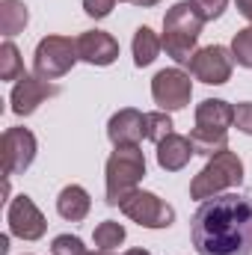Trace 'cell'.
Returning a JSON list of instances; mask_svg holds the SVG:
<instances>
[{
	"instance_id": "cell-1",
	"label": "cell",
	"mask_w": 252,
	"mask_h": 255,
	"mask_svg": "<svg viewBox=\"0 0 252 255\" xmlns=\"http://www.w3.org/2000/svg\"><path fill=\"white\" fill-rule=\"evenodd\" d=\"M190 238L199 255H252V196L220 193L202 202Z\"/></svg>"
},
{
	"instance_id": "cell-2",
	"label": "cell",
	"mask_w": 252,
	"mask_h": 255,
	"mask_svg": "<svg viewBox=\"0 0 252 255\" xmlns=\"http://www.w3.org/2000/svg\"><path fill=\"white\" fill-rule=\"evenodd\" d=\"M205 18L199 15V9L193 6V0L175 3L166 15H163V51L166 57H172L178 65H190L196 54V42L202 33Z\"/></svg>"
},
{
	"instance_id": "cell-3",
	"label": "cell",
	"mask_w": 252,
	"mask_h": 255,
	"mask_svg": "<svg viewBox=\"0 0 252 255\" xmlns=\"http://www.w3.org/2000/svg\"><path fill=\"white\" fill-rule=\"evenodd\" d=\"M104 175H107V205L119 208V202L136 190V184L145 178V154L139 151V145H119L107 157Z\"/></svg>"
},
{
	"instance_id": "cell-4",
	"label": "cell",
	"mask_w": 252,
	"mask_h": 255,
	"mask_svg": "<svg viewBox=\"0 0 252 255\" xmlns=\"http://www.w3.org/2000/svg\"><path fill=\"white\" fill-rule=\"evenodd\" d=\"M244 181V160L235 154V151H217L205 169L190 181V196L199 199V202H208L220 193H226L229 187H238Z\"/></svg>"
},
{
	"instance_id": "cell-5",
	"label": "cell",
	"mask_w": 252,
	"mask_h": 255,
	"mask_svg": "<svg viewBox=\"0 0 252 255\" xmlns=\"http://www.w3.org/2000/svg\"><path fill=\"white\" fill-rule=\"evenodd\" d=\"M77 60H80L77 57V39H68V36H45L36 45L33 71L42 80H57V77L68 74Z\"/></svg>"
},
{
	"instance_id": "cell-6",
	"label": "cell",
	"mask_w": 252,
	"mask_h": 255,
	"mask_svg": "<svg viewBox=\"0 0 252 255\" xmlns=\"http://www.w3.org/2000/svg\"><path fill=\"white\" fill-rule=\"evenodd\" d=\"M119 211L142 229H169L175 223V208L148 190H133L119 202Z\"/></svg>"
},
{
	"instance_id": "cell-7",
	"label": "cell",
	"mask_w": 252,
	"mask_h": 255,
	"mask_svg": "<svg viewBox=\"0 0 252 255\" xmlns=\"http://www.w3.org/2000/svg\"><path fill=\"white\" fill-rule=\"evenodd\" d=\"M36 136L30 128H6L3 136H0V151H3V175L12 178V175H21L33 166L36 160Z\"/></svg>"
},
{
	"instance_id": "cell-8",
	"label": "cell",
	"mask_w": 252,
	"mask_h": 255,
	"mask_svg": "<svg viewBox=\"0 0 252 255\" xmlns=\"http://www.w3.org/2000/svg\"><path fill=\"white\" fill-rule=\"evenodd\" d=\"M151 98L160 110L166 113H175V110H184L193 98V83H190V74L181 68H163L154 74L151 80Z\"/></svg>"
},
{
	"instance_id": "cell-9",
	"label": "cell",
	"mask_w": 252,
	"mask_h": 255,
	"mask_svg": "<svg viewBox=\"0 0 252 255\" xmlns=\"http://www.w3.org/2000/svg\"><path fill=\"white\" fill-rule=\"evenodd\" d=\"M232 65H235V57L232 51H226L223 45H208L202 51L193 54L190 60V74L208 86H223L232 80Z\"/></svg>"
},
{
	"instance_id": "cell-10",
	"label": "cell",
	"mask_w": 252,
	"mask_h": 255,
	"mask_svg": "<svg viewBox=\"0 0 252 255\" xmlns=\"http://www.w3.org/2000/svg\"><path fill=\"white\" fill-rule=\"evenodd\" d=\"M6 220H9V235L21 238V241H39L45 232H48V220L45 214L36 208V202L30 196H15L9 202V211H6Z\"/></svg>"
},
{
	"instance_id": "cell-11",
	"label": "cell",
	"mask_w": 252,
	"mask_h": 255,
	"mask_svg": "<svg viewBox=\"0 0 252 255\" xmlns=\"http://www.w3.org/2000/svg\"><path fill=\"white\" fill-rule=\"evenodd\" d=\"M60 95V89L36 74H24L21 80H15L12 86V95H9V104H12V113L15 116H30L39 110V104H45L48 98Z\"/></svg>"
},
{
	"instance_id": "cell-12",
	"label": "cell",
	"mask_w": 252,
	"mask_h": 255,
	"mask_svg": "<svg viewBox=\"0 0 252 255\" xmlns=\"http://www.w3.org/2000/svg\"><path fill=\"white\" fill-rule=\"evenodd\" d=\"M77 57L89 65H113L119 60V42L104 30H86L77 36Z\"/></svg>"
},
{
	"instance_id": "cell-13",
	"label": "cell",
	"mask_w": 252,
	"mask_h": 255,
	"mask_svg": "<svg viewBox=\"0 0 252 255\" xmlns=\"http://www.w3.org/2000/svg\"><path fill=\"white\" fill-rule=\"evenodd\" d=\"M107 136L116 148L119 145H139L145 139V113H139L133 107H122L119 113L110 116Z\"/></svg>"
},
{
	"instance_id": "cell-14",
	"label": "cell",
	"mask_w": 252,
	"mask_h": 255,
	"mask_svg": "<svg viewBox=\"0 0 252 255\" xmlns=\"http://www.w3.org/2000/svg\"><path fill=\"white\" fill-rule=\"evenodd\" d=\"M193 154H196V151H193L190 136H181V133H175V130H172L166 139L157 142V166L166 169V172H178V169H184Z\"/></svg>"
},
{
	"instance_id": "cell-15",
	"label": "cell",
	"mask_w": 252,
	"mask_h": 255,
	"mask_svg": "<svg viewBox=\"0 0 252 255\" xmlns=\"http://www.w3.org/2000/svg\"><path fill=\"white\" fill-rule=\"evenodd\" d=\"M196 125L199 128H229L235 125V107L223 98H205L199 107H196Z\"/></svg>"
},
{
	"instance_id": "cell-16",
	"label": "cell",
	"mask_w": 252,
	"mask_h": 255,
	"mask_svg": "<svg viewBox=\"0 0 252 255\" xmlns=\"http://www.w3.org/2000/svg\"><path fill=\"white\" fill-rule=\"evenodd\" d=\"M89 208H92V199H89V193L83 190L80 184H68L57 196V211L68 223H80L89 214Z\"/></svg>"
},
{
	"instance_id": "cell-17",
	"label": "cell",
	"mask_w": 252,
	"mask_h": 255,
	"mask_svg": "<svg viewBox=\"0 0 252 255\" xmlns=\"http://www.w3.org/2000/svg\"><path fill=\"white\" fill-rule=\"evenodd\" d=\"M190 142H193V151H196V154L214 157L217 151H226V148H229V130L196 125L193 130H190Z\"/></svg>"
},
{
	"instance_id": "cell-18",
	"label": "cell",
	"mask_w": 252,
	"mask_h": 255,
	"mask_svg": "<svg viewBox=\"0 0 252 255\" xmlns=\"http://www.w3.org/2000/svg\"><path fill=\"white\" fill-rule=\"evenodd\" d=\"M133 63L139 65V68H145V65H151L157 60V54H160V48H163V42L157 39V33L151 30V27H136V33H133Z\"/></svg>"
},
{
	"instance_id": "cell-19",
	"label": "cell",
	"mask_w": 252,
	"mask_h": 255,
	"mask_svg": "<svg viewBox=\"0 0 252 255\" xmlns=\"http://www.w3.org/2000/svg\"><path fill=\"white\" fill-rule=\"evenodd\" d=\"M27 21H30V12H27L24 0H0V33L6 39L24 33Z\"/></svg>"
},
{
	"instance_id": "cell-20",
	"label": "cell",
	"mask_w": 252,
	"mask_h": 255,
	"mask_svg": "<svg viewBox=\"0 0 252 255\" xmlns=\"http://www.w3.org/2000/svg\"><path fill=\"white\" fill-rule=\"evenodd\" d=\"M92 241H95V247H98V250L113 253L116 247H122V244H125V226H122V223H116V220H104V223H98V226H95Z\"/></svg>"
},
{
	"instance_id": "cell-21",
	"label": "cell",
	"mask_w": 252,
	"mask_h": 255,
	"mask_svg": "<svg viewBox=\"0 0 252 255\" xmlns=\"http://www.w3.org/2000/svg\"><path fill=\"white\" fill-rule=\"evenodd\" d=\"M27 71H24V60H21V51L15 48L12 39H6L0 45V80H21Z\"/></svg>"
},
{
	"instance_id": "cell-22",
	"label": "cell",
	"mask_w": 252,
	"mask_h": 255,
	"mask_svg": "<svg viewBox=\"0 0 252 255\" xmlns=\"http://www.w3.org/2000/svg\"><path fill=\"white\" fill-rule=\"evenodd\" d=\"M172 133V119L166 110H157V113H145V139H151L154 145L160 139H166Z\"/></svg>"
},
{
	"instance_id": "cell-23",
	"label": "cell",
	"mask_w": 252,
	"mask_h": 255,
	"mask_svg": "<svg viewBox=\"0 0 252 255\" xmlns=\"http://www.w3.org/2000/svg\"><path fill=\"white\" fill-rule=\"evenodd\" d=\"M232 57H235L238 65L252 68V24L235 33V39H232Z\"/></svg>"
},
{
	"instance_id": "cell-24",
	"label": "cell",
	"mask_w": 252,
	"mask_h": 255,
	"mask_svg": "<svg viewBox=\"0 0 252 255\" xmlns=\"http://www.w3.org/2000/svg\"><path fill=\"white\" fill-rule=\"evenodd\" d=\"M51 253L54 255H83L86 253V247H83V241L74 238V235H60V238H54Z\"/></svg>"
},
{
	"instance_id": "cell-25",
	"label": "cell",
	"mask_w": 252,
	"mask_h": 255,
	"mask_svg": "<svg viewBox=\"0 0 252 255\" xmlns=\"http://www.w3.org/2000/svg\"><path fill=\"white\" fill-rule=\"evenodd\" d=\"M193 6L199 9V15L205 21H217L226 9H229V0H193Z\"/></svg>"
},
{
	"instance_id": "cell-26",
	"label": "cell",
	"mask_w": 252,
	"mask_h": 255,
	"mask_svg": "<svg viewBox=\"0 0 252 255\" xmlns=\"http://www.w3.org/2000/svg\"><path fill=\"white\" fill-rule=\"evenodd\" d=\"M116 3H119V0H83V12H86L89 18L101 21V18H107V15L116 9Z\"/></svg>"
},
{
	"instance_id": "cell-27",
	"label": "cell",
	"mask_w": 252,
	"mask_h": 255,
	"mask_svg": "<svg viewBox=\"0 0 252 255\" xmlns=\"http://www.w3.org/2000/svg\"><path fill=\"white\" fill-rule=\"evenodd\" d=\"M235 125H238V130L252 136V101H244L235 107Z\"/></svg>"
},
{
	"instance_id": "cell-28",
	"label": "cell",
	"mask_w": 252,
	"mask_h": 255,
	"mask_svg": "<svg viewBox=\"0 0 252 255\" xmlns=\"http://www.w3.org/2000/svg\"><path fill=\"white\" fill-rule=\"evenodd\" d=\"M235 3H238V12L252 24V0H235Z\"/></svg>"
},
{
	"instance_id": "cell-29",
	"label": "cell",
	"mask_w": 252,
	"mask_h": 255,
	"mask_svg": "<svg viewBox=\"0 0 252 255\" xmlns=\"http://www.w3.org/2000/svg\"><path fill=\"white\" fill-rule=\"evenodd\" d=\"M119 3H133V6H142V9H148V6H157L160 0H119Z\"/></svg>"
},
{
	"instance_id": "cell-30",
	"label": "cell",
	"mask_w": 252,
	"mask_h": 255,
	"mask_svg": "<svg viewBox=\"0 0 252 255\" xmlns=\"http://www.w3.org/2000/svg\"><path fill=\"white\" fill-rule=\"evenodd\" d=\"M6 253H9V238L3 235V238H0V255H6Z\"/></svg>"
},
{
	"instance_id": "cell-31",
	"label": "cell",
	"mask_w": 252,
	"mask_h": 255,
	"mask_svg": "<svg viewBox=\"0 0 252 255\" xmlns=\"http://www.w3.org/2000/svg\"><path fill=\"white\" fill-rule=\"evenodd\" d=\"M125 255H151V253H148V250H127Z\"/></svg>"
},
{
	"instance_id": "cell-32",
	"label": "cell",
	"mask_w": 252,
	"mask_h": 255,
	"mask_svg": "<svg viewBox=\"0 0 252 255\" xmlns=\"http://www.w3.org/2000/svg\"><path fill=\"white\" fill-rule=\"evenodd\" d=\"M83 255H113V253H104V250H98V253H89V250H86Z\"/></svg>"
}]
</instances>
